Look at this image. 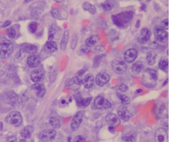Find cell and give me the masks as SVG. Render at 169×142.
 Segmentation results:
<instances>
[{"label":"cell","mask_w":169,"mask_h":142,"mask_svg":"<svg viewBox=\"0 0 169 142\" xmlns=\"http://www.w3.org/2000/svg\"><path fill=\"white\" fill-rule=\"evenodd\" d=\"M132 18L133 13L131 11L123 12L112 17V21H113L114 25L120 28H122L128 26Z\"/></svg>","instance_id":"obj_1"},{"label":"cell","mask_w":169,"mask_h":142,"mask_svg":"<svg viewBox=\"0 0 169 142\" xmlns=\"http://www.w3.org/2000/svg\"><path fill=\"white\" fill-rule=\"evenodd\" d=\"M158 78L157 72L154 69H147L144 71L142 76V82L147 88H153L157 84Z\"/></svg>","instance_id":"obj_2"},{"label":"cell","mask_w":169,"mask_h":142,"mask_svg":"<svg viewBox=\"0 0 169 142\" xmlns=\"http://www.w3.org/2000/svg\"><path fill=\"white\" fill-rule=\"evenodd\" d=\"M13 51V45L8 40L0 41V58L6 59L11 55Z\"/></svg>","instance_id":"obj_3"},{"label":"cell","mask_w":169,"mask_h":142,"mask_svg":"<svg viewBox=\"0 0 169 142\" xmlns=\"http://www.w3.org/2000/svg\"><path fill=\"white\" fill-rule=\"evenodd\" d=\"M6 120L7 123L13 125L15 127H19L23 122V117L21 113L17 111H13L7 115Z\"/></svg>","instance_id":"obj_4"},{"label":"cell","mask_w":169,"mask_h":142,"mask_svg":"<svg viewBox=\"0 0 169 142\" xmlns=\"http://www.w3.org/2000/svg\"><path fill=\"white\" fill-rule=\"evenodd\" d=\"M112 68L114 72L117 74H123L128 68L125 61L121 58H116L112 63Z\"/></svg>","instance_id":"obj_5"},{"label":"cell","mask_w":169,"mask_h":142,"mask_svg":"<svg viewBox=\"0 0 169 142\" xmlns=\"http://www.w3.org/2000/svg\"><path fill=\"white\" fill-rule=\"evenodd\" d=\"M93 107L96 109H107L112 107V103L102 96H97L94 100Z\"/></svg>","instance_id":"obj_6"},{"label":"cell","mask_w":169,"mask_h":142,"mask_svg":"<svg viewBox=\"0 0 169 142\" xmlns=\"http://www.w3.org/2000/svg\"><path fill=\"white\" fill-rule=\"evenodd\" d=\"M51 15L58 20H66L68 18V13L65 9L62 7H54L51 10Z\"/></svg>","instance_id":"obj_7"},{"label":"cell","mask_w":169,"mask_h":142,"mask_svg":"<svg viewBox=\"0 0 169 142\" xmlns=\"http://www.w3.org/2000/svg\"><path fill=\"white\" fill-rule=\"evenodd\" d=\"M154 34L158 41L164 43L167 40L168 33L161 26H155L154 28Z\"/></svg>","instance_id":"obj_8"},{"label":"cell","mask_w":169,"mask_h":142,"mask_svg":"<svg viewBox=\"0 0 169 142\" xmlns=\"http://www.w3.org/2000/svg\"><path fill=\"white\" fill-rule=\"evenodd\" d=\"M155 142H168L167 130L163 128H159L155 133Z\"/></svg>","instance_id":"obj_9"},{"label":"cell","mask_w":169,"mask_h":142,"mask_svg":"<svg viewBox=\"0 0 169 142\" xmlns=\"http://www.w3.org/2000/svg\"><path fill=\"white\" fill-rule=\"evenodd\" d=\"M56 136V132L54 129L45 130L39 134V139L41 141H50L53 140Z\"/></svg>","instance_id":"obj_10"},{"label":"cell","mask_w":169,"mask_h":142,"mask_svg":"<svg viewBox=\"0 0 169 142\" xmlns=\"http://www.w3.org/2000/svg\"><path fill=\"white\" fill-rule=\"evenodd\" d=\"M117 112H118V116L119 117V118L125 121L128 120L132 116L131 112L128 109V107L126 105H120L118 108Z\"/></svg>","instance_id":"obj_11"},{"label":"cell","mask_w":169,"mask_h":142,"mask_svg":"<svg viewBox=\"0 0 169 142\" xmlns=\"http://www.w3.org/2000/svg\"><path fill=\"white\" fill-rule=\"evenodd\" d=\"M83 113L81 111H79L76 113L71 122V128L73 131H76L79 128L83 122Z\"/></svg>","instance_id":"obj_12"},{"label":"cell","mask_w":169,"mask_h":142,"mask_svg":"<svg viewBox=\"0 0 169 142\" xmlns=\"http://www.w3.org/2000/svg\"><path fill=\"white\" fill-rule=\"evenodd\" d=\"M110 76L105 71H102L99 73L95 78V81L98 86H104L108 82L110 81Z\"/></svg>","instance_id":"obj_13"},{"label":"cell","mask_w":169,"mask_h":142,"mask_svg":"<svg viewBox=\"0 0 169 142\" xmlns=\"http://www.w3.org/2000/svg\"><path fill=\"white\" fill-rule=\"evenodd\" d=\"M151 32L148 28H143L141 30L140 34L138 36V41L139 44H145L147 42L149 41V40L151 38Z\"/></svg>","instance_id":"obj_14"},{"label":"cell","mask_w":169,"mask_h":142,"mask_svg":"<svg viewBox=\"0 0 169 142\" xmlns=\"http://www.w3.org/2000/svg\"><path fill=\"white\" fill-rule=\"evenodd\" d=\"M138 51L135 49L131 48L127 50L124 53V61L126 63H131L135 61L138 57Z\"/></svg>","instance_id":"obj_15"},{"label":"cell","mask_w":169,"mask_h":142,"mask_svg":"<svg viewBox=\"0 0 169 142\" xmlns=\"http://www.w3.org/2000/svg\"><path fill=\"white\" fill-rule=\"evenodd\" d=\"M106 121L110 127L116 128L120 124V119L119 117L114 113H109L106 116Z\"/></svg>","instance_id":"obj_16"},{"label":"cell","mask_w":169,"mask_h":142,"mask_svg":"<svg viewBox=\"0 0 169 142\" xmlns=\"http://www.w3.org/2000/svg\"><path fill=\"white\" fill-rule=\"evenodd\" d=\"M44 78V70L40 69H36L32 71L31 75V78L32 81L34 82H40Z\"/></svg>","instance_id":"obj_17"},{"label":"cell","mask_w":169,"mask_h":142,"mask_svg":"<svg viewBox=\"0 0 169 142\" xmlns=\"http://www.w3.org/2000/svg\"><path fill=\"white\" fill-rule=\"evenodd\" d=\"M41 62L40 56L36 54L31 55L27 59V64L31 68H36L39 67Z\"/></svg>","instance_id":"obj_18"},{"label":"cell","mask_w":169,"mask_h":142,"mask_svg":"<svg viewBox=\"0 0 169 142\" xmlns=\"http://www.w3.org/2000/svg\"><path fill=\"white\" fill-rule=\"evenodd\" d=\"M57 44L53 40H48L44 46V49L46 53L52 54L57 50Z\"/></svg>","instance_id":"obj_19"},{"label":"cell","mask_w":169,"mask_h":142,"mask_svg":"<svg viewBox=\"0 0 169 142\" xmlns=\"http://www.w3.org/2000/svg\"><path fill=\"white\" fill-rule=\"evenodd\" d=\"M32 88L34 89V91L36 92V96L38 97L42 98L43 97L46 93V89L44 86L42 84L36 83L32 86Z\"/></svg>","instance_id":"obj_20"},{"label":"cell","mask_w":169,"mask_h":142,"mask_svg":"<svg viewBox=\"0 0 169 142\" xmlns=\"http://www.w3.org/2000/svg\"><path fill=\"white\" fill-rule=\"evenodd\" d=\"M37 47L31 44H25L21 47V52L23 53H27V54H32L33 55L37 52Z\"/></svg>","instance_id":"obj_21"},{"label":"cell","mask_w":169,"mask_h":142,"mask_svg":"<svg viewBox=\"0 0 169 142\" xmlns=\"http://www.w3.org/2000/svg\"><path fill=\"white\" fill-rule=\"evenodd\" d=\"M95 82V78L91 74H87L83 80V84L85 88H91Z\"/></svg>","instance_id":"obj_22"},{"label":"cell","mask_w":169,"mask_h":142,"mask_svg":"<svg viewBox=\"0 0 169 142\" xmlns=\"http://www.w3.org/2000/svg\"><path fill=\"white\" fill-rule=\"evenodd\" d=\"M143 69V64L141 61H138L137 62L133 64L132 67H131V71L133 75L136 76L139 74L141 72H142Z\"/></svg>","instance_id":"obj_23"},{"label":"cell","mask_w":169,"mask_h":142,"mask_svg":"<svg viewBox=\"0 0 169 142\" xmlns=\"http://www.w3.org/2000/svg\"><path fill=\"white\" fill-rule=\"evenodd\" d=\"M100 40V36L98 34H94L89 37L85 41V45L89 47L95 45Z\"/></svg>","instance_id":"obj_24"},{"label":"cell","mask_w":169,"mask_h":142,"mask_svg":"<svg viewBox=\"0 0 169 142\" xmlns=\"http://www.w3.org/2000/svg\"><path fill=\"white\" fill-rule=\"evenodd\" d=\"M33 126L31 125L27 126L23 128L21 132V135L24 139H29L31 138V136L33 132Z\"/></svg>","instance_id":"obj_25"},{"label":"cell","mask_w":169,"mask_h":142,"mask_svg":"<svg viewBox=\"0 0 169 142\" xmlns=\"http://www.w3.org/2000/svg\"><path fill=\"white\" fill-rule=\"evenodd\" d=\"M92 100V97H88L86 98H83L81 97H79L76 99V102L77 105L80 107H86Z\"/></svg>","instance_id":"obj_26"},{"label":"cell","mask_w":169,"mask_h":142,"mask_svg":"<svg viewBox=\"0 0 169 142\" xmlns=\"http://www.w3.org/2000/svg\"><path fill=\"white\" fill-rule=\"evenodd\" d=\"M69 32L68 30H65L63 34L62 39L61 40V43H60V47L62 51H65V49H66V47L68 45V42L69 40Z\"/></svg>","instance_id":"obj_27"},{"label":"cell","mask_w":169,"mask_h":142,"mask_svg":"<svg viewBox=\"0 0 169 142\" xmlns=\"http://www.w3.org/2000/svg\"><path fill=\"white\" fill-rule=\"evenodd\" d=\"M135 140L136 134L132 132H128L122 137V140L123 142H135Z\"/></svg>","instance_id":"obj_28"},{"label":"cell","mask_w":169,"mask_h":142,"mask_svg":"<svg viewBox=\"0 0 169 142\" xmlns=\"http://www.w3.org/2000/svg\"><path fill=\"white\" fill-rule=\"evenodd\" d=\"M147 62L149 65H154L156 63L157 54L154 51H149L147 54Z\"/></svg>","instance_id":"obj_29"},{"label":"cell","mask_w":169,"mask_h":142,"mask_svg":"<svg viewBox=\"0 0 169 142\" xmlns=\"http://www.w3.org/2000/svg\"><path fill=\"white\" fill-rule=\"evenodd\" d=\"M83 9L84 11H87L89 13L91 14H95L97 12L96 7L93 6V4L90 3L89 2H84L83 3Z\"/></svg>","instance_id":"obj_30"},{"label":"cell","mask_w":169,"mask_h":142,"mask_svg":"<svg viewBox=\"0 0 169 142\" xmlns=\"http://www.w3.org/2000/svg\"><path fill=\"white\" fill-rule=\"evenodd\" d=\"M49 123L51 125V126L54 129H58L61 127V122L59 118H58L57 117H55V116L50 117L49 120Z\"/></svg>","instance_id":"obj_31"},{"label":"cell","mask_w":169,"mask_h":142,"mask_svg":"<svg viewBox=\"0 0 169 142\" xmlns=\"http://www.w3.org/2000/svg\"><path fill=\"white\" fill-rule=\"evenodd\" d=\"M72 101V98L70 96H65L60 100V105L62 107L67 106Z\"/></svg>","instance_id":"obj_32"},{"label":"cell","mask_w":169,"mask_h":142,"mask_svg":"<svg viewBox=\"0 0 169 142\" xmlns=\"http://www.w3.org/2000/svg\"><path fill=\"white\" fill-rule=\"evenodd\" d=\"M114 7V4L112 2L110 1H105L102 4V7L103 10L105 11H110Z\"/></svg>","instance_id":"obj_33"},{"label":"cell","mask_w":169,"mask_h":142,"mask_svg":"<svg viewBox=\"0 0 169 142\" xmlns=\"http://www.w3.org/2000/svg\"><path fill=\"white\" fill-rule=\"evenodd\" d=\"M159 69L162 70L163 71H165L167 72L168 70V60L167 59H162L159 63Z\"/></svg>","instance_id":"obj_34"},{"label":"cell","mask_w":169,"mask_h":142,"mask_svg":"<svg viewBox=\"0 0 169 142\" xmlns=\"http://www.w3.org/2000/svg\"><path fill=\"white\" fill-rule=\"evenodd\" d=\"M118 97L120 99L121 102L124 104V105H127V104H129L130 103V97L125 96V95L118 93Z\"/></svg>","instance_id":"obj_35"},{"label":"cell","mask_w":169,"mask_h":142,"mask_svg":"<svg viewBox=\"0 0 169 142\" xmlns=\"http://www.w3.org/2000/svg\"><path fill=\"white\" fill-rule=\"evenodd\" d=\"M37 28H38V25L36 22H31L29 23V26H28V30L31 34H34L36 32Z\"/></svg>","instance_id":"obj_36"},{"label":"cell","mask_w":169,"mask_h":142,"mask_svg":"<svg viewBox=\"0 0 169 142\" xmlns=\"http://www.w3.org/2000/svg\"><path fill=\"white\" fill-rule=\"evenodd\" d=\"M7 34L10 38H15L17 35V32L14 27H9L7 30Z\"/></svg>","instance_id":"obj_37"},{"label":"cell","mask_w":169,"mask_h":142,"mask_svg":"<svg viewBox=\"0 0 169 142\" xmlns=\"http://www.w3.org/2000/svg\"><path fill=\"white\" fill-rule=\"evenodd\" d=\"M56 32H57V30H56V28L54 26H52L50 28L49 32H48V40H53V39L55 37V35L56 34Z\"/></svg>","instance_id":"obj_38"},{"label":"cell","mask_w":169,"mask_h":142,"mask_svg":"<svg viewBox=\"0 0 169 142\" xmlns=\"http://www.w3.org/2000/svg\"><path fill=\"white\" fill-rule=\"evenodd\" d=\"M77 41H78V35L77 33H75V34H73V37H72V40L71 43V47L72 49H76V45L77 44Z\"/></svg>","instance_id":"obj_39"},{"label":"cell","mask_w":169,"mask_h":142,"mask_svg":"<svg viewBox=\"0 0 169 142\" xmlns=\"http://www.w3.org/2000/svg\"><path fill=\"white\" fill-rule=\"evenodd\" d=\"M116 88L118 89V90H119L121 92H125L126 91H128V86H126L125 84H120L118 86L116 87Z\"/></svg>","instance_id":"obj_40"},{"label":"cell","mask_w":169,"mask_h":142,"mask_svg":"<svg viewBox=\"0 0 169 142\" xmlns=\"http://www.w3.org/2000/svg\"><path fill=\"white\" fill-rule=\"evenodd\" d=\"M90 50H91V47L87 46L86 45H82L80 48V51L83 53H87L88 52L90 51Z\"/></svg>","instance_id":"obj_41"},{"label":"cell","mask_w":169,"mask_h":142,"mask_svg":"<svg viewBox=\"0 0 169 142\" xmlns=\"http://www.w3.org/2000/svg\"><path fill=\"white\" fill-rule=\"evenodd\" d=\"M104 50H105V47L102 45H99L95 47V52L96 53H101V52L103 51Z\"/></svg>","instance_id":"obj_42"},{"label":"cell","mask_w":169,"mask_h":142,"mask_svg":"<svg viewBox=\"0 0 169 142\" xmlns=\"http://www.w3.org/2000/svg\"><path fill=\"white\" fill-rule=\"evenodd\" d=\"M84 138L83 136H77L76 138H74L73 142H84Z\"/></svg>","instance_id":"obj_43"},{"label":"cell","mask_w":169,"mask_h":142,"mask_svg":"<svg viewBox=\"0 0 169 142\" xmlns=\"http://www.w3.org/2000/svg\"><path fill=\"white\" fill-rule=\"evenodd\" d=\"M161 25H162V28H163L164 30L166 29V30H168V19L167 18V19L163 21L162 23H161Z\"/></svg>","instance_id":"obj_44"},{"label":"cell","mask_w":169,"mask_h":142,"mask_svg":"<svg viewBox=\"0 0 169 142\" xmlns=\"http://www.w3.org/2000/svg\"><path fill=\"white\" fill-rule=\"evenodd\" d=\"M6 142H17V138H16V137H15V136H9L8 138H7Z\"/></svg>","instance_id":"obj_45"},{"label":"cell","mask_w":169,"mask_h":142,"mask_svg":"<svg viewBox=\"0 0 169 142\" xmlns=\"http://www.w3.org/2000/svg\"><path fill=\"white\" fill-rule=\"evenodd\" d=\"M11 25V21H6V22L4 23V25L2 26L3 27H6V26H8Z\"/></svg>","instance_id":"obj_46"},{"label":"cell","mask_w":169,"mask_h":142,"mask_svg":"<svg viewBox=\"0 0 169 142\" xmlns=\"http://www.w3.org/2000/svg\"><path fill=\"white\" fill-rule=\"evenodd\" d=\"M20 142H26L24 140H21V141Z\"/></svg>","instance_id":"obj_47"},{"label":"cell","mask_w":169,"mask_h":142,"mask_svg":"<svg viewBox=\"0 0 169 142\" xmlns=\"http://www.w3.org/2000/svg\"><path fill=\"white\" fill-rule=\"evenodd\" d=\"M42 142H48V141H42Z\"/></svg>","instance_id":"obj_48"}]
</instances>
